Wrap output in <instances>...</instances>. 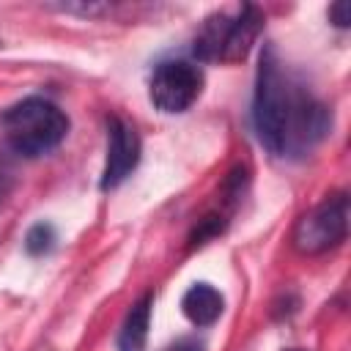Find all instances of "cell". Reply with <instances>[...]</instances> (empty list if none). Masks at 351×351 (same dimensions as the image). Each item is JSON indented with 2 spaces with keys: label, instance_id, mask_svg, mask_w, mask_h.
<instances>
[{
  "label": "cell",
  "instance_id": "obj_1",
  "mask_svg": "<svg viewBox=\"0 0 351 351\" xmlns=\"http://www.w3.org/2000/svg\"><path fill=\"white\" fill-rule=\"evenodd\" d=\"M252 123L258 140L277 156L304 154L329 132L326 107L288 77L271 44L263 47L258 63Z\"/></svg>",
  "mask_w": 351,
  "mask_h": 351
},
{
  "label": "cell",
  "instance_id": "obj_2",
  "mask_svg": "<svg viewBox=\"0 0 351 351\" xmlns=\"http://www.w3.org/2000/svg\"><path fill=\"white\" fill-rule=\"evenodd\" d=\"M3 132L16 154L41 156L63 143L69 132V118L49 99L27 96L3 112Z\"/></svg>",
  "mask_w": 351,
  "mask_h": 351
},
{
  "label": "cell",
  "instance_id": "obj_3",
  "mask_svg": "<svg viewBox=\"0 0 351 351\" xmlns=\"http://www.w3.org/2000/svg\"><path fill=\"white\" fill-rule=\"evenodd\" d=\"M261 27H263V16L255 5H241L233 16L214 14L203 22L195 38V55L203 60H219V63L244 60L255 38L261 36Z\"/></svg>",
  "mask_w": 351,
  "mask_h": 351
},
{
  "label": "cell",
  "instance_id": "obj_4",
  "mask_svg": "<svg viewBox=\"0 0 351 351\" xmlns=\"http://www.w3.org/2000/svg\"><path fill=\"white\" fill-rule=\"evenodd\" d=\"M348 236V197L332 195L324 203H318L310 214H304L293 230V247L304 255H318Z\"/></svg>",
  "mask_w": 351,
  "mask_h": 351
},
{
  "label": "cell",
  "instance_id": "obj_5",
  "mask_svg": "<svg viewBox=\"0 0 351 351\" xmlns=\"http://www.w3.org/2000/svg\"><path fill=\"white\" fill-rule=\"evenodd\" d=\"M203 88V74L197 66L186 63V60H167L159 63L154 77H151V101L159 112L176 115L189 110Z\"/></svg>",
  "mask_w": 351,
  "mask_h": 351
},
{
  "label": "cell",
  "instance_id": "obj_6",
  "mask_svg": "<svg viewBox=\"0 0 351 351\" xmlns=\"http://www.w3.org/2000/svg\"><path fill=\"white\" fill-rule=\"evenodd\" d=\"M107 162L101 176V189L118 186L140 162V137L123 118H110L107 123Z\"/></svg>",
  "mask_w": 351,
  "mask_h": 351
},
{
  "label": "cell",
  "instance_id": "obj_7",
  "mask_svg": "<svg viewBox=\"0 0 351 351\" xmlns=\"http://www.w3.org/2000/svg\"><path fill=\"white\" fill-rule=\"evenodd\" d=\"M181 307H184V315L195 324V326H211L219 315H222V307H225V299L222 293L208 285V282H195L184 299H181Z\"/></svg>",
  "mask_w": 351,
  "mask_h": 351
},
{
  "label": "cell",
  "instance_id": "obj_8",
  "mask_svg": "<svg viewBox=\"0 0 351 351\" xmlns=\"http://www.w3.org/2000/svg\"><path fill=\"white\" fill-rule=\"evenodd\" d=\"M151 307L154 296L145 293L140 302L132 304V310L123 318V326L118 332V351H145L148 326H151Z\"/></svg>",
  "mask_w": 351,
  "mask_h": 351
},
{
  "label": "cell",
  "instance_id": "obj_9",
  "mask_svg": "<svg viewBox=\"0 0 351 351\" xmlns=\"http://www.w3.org/2000/svg\"><path fill=\"white\" fill-rule=\"evenodd\" d=\"M52 244H55V230H52V225H44V222L33 225L30 233L25 236V250L30 255H44L52 250Z\"/></svg>",
  "mask_w": 351,
  "mask_h": 351
},
{
  "label": "cell",
  "instance_id": "obj_10",
  "mask_svg": "<svg viewBox=\"0 0 351 351\" xmlns=\"http://www.w3.org/2000/svg\"><path fill=\"white\" fill-rule=\"evenodd\" d=\"M58 8L66 11V14H82V16H99V14L110 11L107 3H63Z\"/></svg>",
  "mask_w": 351,
  "mask_h": 351
},
{
  "label": "cell",
  "instance_id": "obj_11",
  "mask_svg": "<svg viewBox=\"0 0 351 351\" xmlns=\"http://www.w3.org/2000/svg\"><path fill=\"white\" fill-rule=\"evenodd\" d=\"M329 19H332L337 27H348V22H351V8H348V3H335V5L329 8Z\"/></svg>",
  "mask_w": 351,
  "mask_h": 351
},
{
  "label": "cell",
  "instance_id": "obj_12",
  "mask_svg": "<svg viewBox=\"0 0 351 351\" xmlns=\"http://www.w3.org/2000/svg\"><path fill=\"white\" fill-rule=\"evenodd\" d=\"M165 351H203V346L197 340H192V337H184V340H176L173 346H167Z\"/></svg>",
  "mask_w": 351,
  "mask_h": 351
},
{
  "label": "cell",
  "instance_id": "obj_13",
  "mask_svg": "<svg viewBox=\"0 0 351 351\" xmlns=\"http://www.w3.org/2000/svg\"><path fill=\"white\" fill-rule=\"evenodd\" d=\"M293 351H302V348H293Z\"/></svg>",
  "mask_w": 351,
  "mask_h": 351
}]
</instances>
